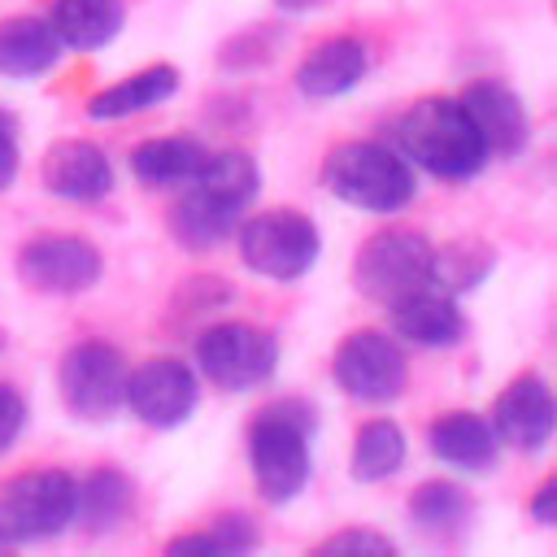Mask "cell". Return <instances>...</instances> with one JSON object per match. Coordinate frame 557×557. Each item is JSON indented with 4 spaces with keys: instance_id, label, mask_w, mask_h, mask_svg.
<instances>
[{
    "instance_id": "cell-1",
    "label": "cell",
    "mask_w": 557,
    "mask_h": 557,
    "mask_svg": "<svg viewBox=\"0 0 557 557\" xmlns=\"http://www.w3.org/2000/svg\"><path fill=\"white\" fill-rule=\"evenodd\" d=\"M396 144L405 148V157L413 165H422L426 174H435L444 183H466L487 161V148H483L470 113L453 96L413 100L396 122Z\"/></svg>"
},
{
    "instance_id": "cell-2",
    "label": "cell",
    "mask_w": 557,
    "mask_h": 557,
    "mask_svg": "<svg viewBox=\"0 0 557 557\" xmlns=\"http://www.w3.org/2000/svg\"><path fill=\"white\" fill-rule=\"evenodd\" d=\"M313 409L296 396L265 405L252 426H248V466L261 500L287 505L300 496L309 483V431H313Z\"/></svg>"
},
{
    "instance_id": "cell-3",
    "label": "cell",
    "mask_w": 557,
    "mask_h": 557,
    "mask_svg": "<svg viewBox=\"0 0 557 557\" xmlns=\"http://www.w3.org/2000/svg\"><path fill=\"white\" fill-rule=\"evenodd\" d=\"M322 187L361 213H396L413 200V170L387 144L348 139L326 152Z\"/></svg>"
},
{
    "instance_id": "cell-4",
    "label": "cell",
    "mask_w": 557,
    "mask_h": 557,
    "mask_svg": "<svg viewBox=\"0 0 557 557\" xmlns=\"http://www.w3.org/2000/svg\"><path fill=\"white\" fill-rule=\"evenodd\" d=\"M235 244L244 265L274 283H296L322 252V235L313 218H305L300 209H265V213H252L248 222L239 218Z\"/></svg>"
},
{
    "instance_id": "cell-5",
    "label": "cell",
    "mask_w": 557,
    "mask_h": 557,
    "mask_svg": "<svg viewBox=\"0 0 557 557\" xmlns=\"http://www.w3.org/2000/svg\"><path fill=\"white\" fill-rule=\"evenodd\" d=\"M74 479L65 470H26L0 483V544L61 535L74 522Z\"/></svg>"
},
{
    "instance_id": "cell-6",
    "label": "cell",
    "mask_w": 557,
    "mask_h": 557,
    "mask_svg": "<svg viewBox=\"0 0 557 557\" xmlns=\"http://www.w3.org/2000/svg\"><path fill=\"white\" fill-rule=\"evenodd\" d=\"M352 283L361 296L392 305L431 283V239L413 226H387L357 248Z\"/></svg>"
},
{
    "instance_id": "cell-7",
    "label": "cell",
    "mask_w": 557,
    "mask_h": 557,
    "mask_svg": "<svg viewBox=\"0 0 557 557\" xmlns=\"http://www.w3.org/2000/svg\"><path fill=\"white\" fill-rule=\"evenodd\" d=\"M200 374L222 392H248L278 370V339L252 322H218L196 339Z\"/></svg>"
},
{
    "instance_id": "cell-8",
    "label": "cell",
    "mask_w": 557,
    "mask_h": 557,
    "mask_svg": "<svg viewBox=\"0 0 557 557\" xmlns=\"http://www.w3.org/2000/svg\"><path fill=\"white\" fill-rule=\"evenodd\" d=\"M57 383H61V405L78 422H109L122 405L126 361L109 339H83L61 357Z\"/></svg>"
},
{
    "instance_id": "cell-9",
    "label": "cell",
    "mask_w": 557,
    "mask_h": 557,
    "mask_svg": "<svg viewBox=\"0 0 557 557\" xmlns=\"http://www.w3.org/2000/svg\"><path fill=\"white\" fill-rule=\"evenodd\" d=\"M331 379L352 396V400H366V405H387L405 392L409 383V361H405V348L383 335V331H352L339 339L335 357H331Z\"/></svg>"
},
{
    "instance_id": "cell-10",
    "label": "cell",
    "mask_w": 557,
    "mask_h": 557,
    "mask_svg": "<svg viewBox=\"0 0 557 557\" xmlns=\"http://www.w3.org/2000/svg\"><path fill=\"white\" fill-rule=\"evenodd\" d=\"M17 278L30 292L74 296L100 278V252L83 235H35L17 252Z\"/></svg>"
},
{
    "instance_id": "cell-11",
    "label": "cell",
    "mask_w": 557,
    "mask_h": 557,
    "mask_svg": "<svg viewBox=\"0 0 557 557\" xmlns=\"http://www.w3.org/2000/svg\"><path fill=\"white\" fill-rule=\"evenodd\" d=\"M122 400L131 405V413L139 422L170 431V426L187 422L196 409V374L178 357H152V361L126 370Z\"/></svg>"
},
{
    "instance_id": "cell-12",
    "label": "cell",
    "mask_w": 557,
    "mask_h": 557,
    "mask_svg": "<svg viewBox=\"0 0 557 557\" xmlns=\"http://www.w3.org/2000/svg\"><path fill=\"white\" fill-rule=\"evenodd\" d=\"M557 405L540 374H518L492 405V431L518 453H540L553 440Z\"/></svg>"
},
{
    "instance_id": "cell-13",
    "label": "cell",
    "mask_w": 557,
    "mask_h": 557,
    "mask_svg": "<svg viewBox=\"0 0 557 557\" xmlns=\"http://www.w3.org/2000/svg\"><path fill=\"white\" fill-rule=\"evenodd\" d=\"M461 109L470 113L487 157H518L527 144H531V117L522 109V100L505 87V83H492V78H479L470 83L461 96Z\"/></svg>"
},
{
    "instance_id": "cell-14",
    "label": "cell",
    "mask_w": 557,
    "mask_h": 557,
    "mask_svg": "<svg viewBox=\"0 0 557 557\" xmlns=\"http://www.w3.org/2000/svg\"><path fill=\"white\" fill-rule=\"evenodd\" d=\"M244 209H248L244 200H235L226 191H213V187H205V183L191 178V191L174 200V209L165 218V231L174 235L178 248L205 252V248H218L222 239L235 235Z\"/></svg>"
},
{
    "instance_id": "cell-15",
    "label": "cell",
    "mask_w": 557,
    "mask_h": 557,
    "mask_svg": "<svg viewBox=\"0 0 557 557\" xmlns=\"http://www.w3.org/2000/svg\"><path fill=\"white\" fill-rule=\"evenodd\" d=\"M39 178L61 200H100L113 187V165L87 139H57L39 161Z\"/></svg>"
},
{
    "instance_id": "cell-16",
    "label": "cell",
    "mask_w": 557,
    "mask_h": 557,
    "mask_svg": "<svg viewBox=\"0 0 557 557\" xmlns=\"http://www.w3.org/2000/svg\"><path fill=\"white\" fill-rule=\"evenodd\" d=\"M366 44L352 39V35H335V39H322L318 48H309L296 65V87L309 96V100H331V96H344L348 87H357L366 78Z\"/></svg>"
},
{
    "instance_id": "cell-17",
    "label": "cell",
    "mask_w": 557,
    "mask_h": 557,
    "mask_svg": "<svg viewBox=\"0 0 557 557\" xmlns=\"http://www.w3.org/2000/svg\"><path fill=\"white\" fill-rule=\"evenodd\" d=\"M392 331L405 344H418V348H448V344L461 339L466 326H461L457 300L444 287L431 292V283H426V287L392 300Z\"/></svg>"
},
{
    "instance_id": "cell-18",
    "label": "cell",
    "mask_w": 557,
    "mask_h": 557,
    "mask_svg": "<svg viewBox=\"0 0 557 557\" xmlns=\"http://www.w3.org/2000/svg\"><path fill=\"white\" fill-rule=\"evenodd\" d=\"M61 61V39L48 17L17 13L0 22V74L4 78H44Z\"/></svg>"
},
{
    "instance_id": "cell-19",
    "label": "cell",
    "mask_w": 557,
    "mask_h": 557,
    "mask_svg": "<svg viewBox=\"0 0 557 557\" xmlns=\"http://www.w3.org/2000/svg\"><path fill=\"white\" fill-rule=\"evenodd\" d=\"M431 440V453L444 457L448 466L457 470H487L496 466V431L483 413L474 409H453V413H440L426 431Z\"/></svg>"
},
{
    "instance_id": "cell-20",
    "label": "cell",
    "mask_w": 557,
    "mask_h": 557,
    "mask_svg": "<svg viewBox=\"0 0 557 557\" xmlns=\"http://www.w3.org/2000/svg\"><path fill=\"white\" fill-rule=\"evenodd\" d=\"M48 22H52L61 48L96 52V48L117 39V30L126 22V9H122V0H52Z\"/></svg>"
},
{
    "instance_id": "cell-21",
    "label": "cell",
    "mask_w": 557,
    "mask_h": 557,
    "mask_svg": "<svg viewBox=\"0 0 557 557\" xmlns=\"http://www.w3.org/2000/svg\"><path fill=\"white\" fill-rule=\"evenodd\" d=\"M174 91H178V70L165 65V61H157V65H144L139 74H131V78H122V83L96 91V96L87 100V117H96V122H117V117H131V113H144V109L170 100Z\"/></svg>"
},
{
    "instance_id": "cell-22",
    "label": "cell",
    "mask_w": 557,
    "mask_h": 557,
    "mask_svg": "<svg viewBox=\"0 0 557 557\" xmlns=\"http://www.w3.org/2000/svg\"><path fill=\"white\" fill-rule=\"evenodd\" d=\"M209 157V148L191 135H161V139H148L131 152V174L144 183V187H183L196 178L200 161Z\"/></svg>"
},
{
    "instance_id": "cell-23",
    "label": "cell",
    "mask_w": 557,
    "mask_h": 557,
    "mask_svg": "<svg viewBox=\"0 0 557 557\" xmlns=\"http://www.w3.org/2000/svg\"><path fill=\"white\" fill-rule=\"evenodd\" d=\"M135 505V483L104 466V470H91L78 487H74V518L87 527V531H113Z\"/></svg>"
},
{
    "instance_id": "cell-24",
    "label": "cell",
    "mask_w": 557,
    "mask_h": 557,
    "mask_svg": "<svg viewBox=\"0 0 557 557\" xmlns=\"http://www.w3.org/2000/svg\"><path fill=\"white\" fill-rule=\"evenodd\" d=\"M405 431L392 418H374L352 440V479L357 483H383L405 466Z\"/></svg>"
},
{
    "instance_id": "cell-25",
    "label": "cell",
    "mask_w": 557,
    "mask_h": 557,
    "mask_svg": "<svg viewBox=\"0 0 557 557\" xmlns=\"http://www.w3.org/2000/svg\"><path fill=\"white\" fill-rule=\"evenodd\" d=\"M261 544L257 518L248 513H222L209 531H191L165 544L170 557H235V553H252Z\"/></svg>"
},
{
    "instance_id": "cell-26",
    "label": "cell",
    "mask_w": 557,
    "mask_h": 557,
    "mask_svg": "<svg viewBox=\"0 0 557 557\" xmlns=\"http://www.w3.org/2000/svg\"><path fill=\"white\" fill-rule=\"evenodd\" d=\"M470 492L466 487H457V483H448V479H431V483H422L413 496H409V518H413V527H422V531H431V535H453V531H461L466 522H470Z\"/></svg>"
},
{
    "instance_id": "cell-27",
    "label": "cell",
    "mask_w": 557,
    "mask_h": 557,
    "mask_svg": "<svg viewBox=\"0 0 557 557\" xmlns=\"http://www.w3.org/2000/svg\"><path fill=\"white\" fill-rule=\"evenodd\" d=\"M492 270V248L479 239H453L444 248H431V283L444 292H466Z\"/></svg>"
},
{
    "instance_id": "cell-28",
    "label": "cell",
    "mask_w": 557,
    "mask_h": 557,
    "mask_svg": "<svg viewBox=\"0 0 557 557\" xmlns=\"http://www.w3.org/2000/svg\"><path fill=\"white\" fill-rule=\"evenodd\" d=\"M196 183H205L213 191H226V196L248 205L257 196V187H261V174H257V161L248 152L231 148V152H209L200 161V170H196Z\"/></svg>"
},
{
    "instance_id": "cell-29",
    "label": "cell",
    "mask_w": 557,
    "mask_h": 557,
    "mask_svg": "<svg viewBox=\"0 0 557 557\" xmlns=\"http://www.w3.org/2000/svg\"><path fill=\"white\" fill-rule=\"evenodd\" d=\"M318 553L322 557H344V553H370V557H379V553H396V540H387L383 531H370V527H348V531L326 535L318 544Z\"/></svg>"
},
{
    "instance_id": "cell-30",
    "label": "cell",
    "mask_w": 557,
    "mask_h": 557,
    "mask_svg": "<svg viewBox=\"0 0 557 557\" xmlns=\"http://www.w3.org/2000/svg\"><path fill=\"white\" fill-rule=\"evenodd\" d=\"M22 426H26V400H22L17 387L0 383V453L13 448V440L22 435Z\"/></svg>"
},
{
    "instance_id": "cell-31",
    "label": "cell",
    "mask_w": 557,
    "mask_h": 557,
    "mask_svg": "<svg viewBox=\"0 0 557 557\" xmlns=\"http://www.w3.org/2000/svg\"><path fill=\"white\" fill-rule=\"evenodd\" d=\"M531 518H535L540 527H553V522H557V479H544V483H540V492H535V500H531Z\"/></svg>"
},
{
    "instance_id": "cell-32",
    "label": "cell",
    "mask_w": 557,
    "mask_h": 557,
    "mask_svg": "<svg viewBox=\"0 0 557 557\" xmlns=\"http://www.w3.org/2000/svg\"><path fill=\"white\" fill-rule=\"evenodd\" d=\"M17 174V144H13V126H0V191L13 183Z\"/></svg>"
},
{
    "instance_id": "cell-33",
    "label": "cell",
    "mask_w": 557,
    "mask_h": 557,
    "mask_svg": "<svg viewBox=\"0 0 557 557\" xmlns=\"http://www.w3.org/2000/svg\"><path fill=\"white\" fill-rule=\"evenodd\" d=\"M278 9H287V13H305V9H318V4H326V0H274Z\"/></svg>"
},
{
    "instance_id": "cell-34",
    "label": "cell",
    "mask_w": 557,
    "mask_h": 557,
    "mask_svg": "<svg viewBox=\"0 0 557 557\" xmlns=\"http://www.w3.org/2000/svg\"><path fill=\"white\" fill-rule=\"evenodd\" d=\"M0 126H13V117H9V113H4V109H0Z\"/></svg>"
},
{
    "instance_id": "cell-35",
    "label": "cell",
    "mask_w": 557,
    "mask_h": 557,
    "mask_svg": "<svg viewBox=\"0 0 557 557\" xmlns=\"http://www.w3.org/2000/svg\"><path fill=\"white\" fill-rule=\"evenodd\" d=\"M4 344H9V335H4V326H0V352H4Z\"/></svg>"
},
{
    "instance_id": "cell-36",
    "label": "cell",
    "mask_w": 557,
    "mask_h": 557,
    "mask_svg": "<svg viewBox=\"0 0 557 557\" xmlns=\"http://www.w3.org/2000/svg\"><path fill=\"white\" fill-rule=\"evenodd\" d=\"M0 548H4V544H0Z\"/></svg>"
}]
</instances>
